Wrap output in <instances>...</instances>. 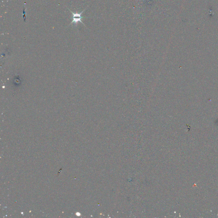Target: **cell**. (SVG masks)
I'll return each mask as SVG.
<instances>
[{"label": "cell", "instance_id": "obj_1", "mask_svg": "<svg viewBox=\"0 0 218 218\" xmlns=\"http://www.w3.org/2000/svg\"><path fill=\"white\" fill-rule=\"evenodd\" d=\"M86 9H85L84 10H83V11L82 12H81L80 13H78V12L77 11L76 12V13H74V12H72L70 10V9H69L70 11V12H71L73 14V21H72L70 23V25H71L72 24H73V23H74L75 24V25L76 26H77V24H78V22L80 21V22H81V23H82V24H83V25H85L84 24L83 22H82V21H81V19H83V18L81 16V15L83 13V12L84 11H85V10Z\"/></svg>", "mask_w": 218, "mask_h": 218}]
</instances>
